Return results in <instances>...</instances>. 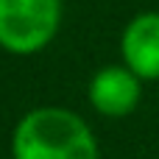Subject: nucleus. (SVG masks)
<instances>
[{
    "mask_svg": "<svg viewBox=\"0 0 159 159\" xmlns=\"http://www.w3.org/2000/svg\"><path fill=\"white\" fill-rule=\"evenodd\" d=\"M11 154L14 159H98V143L75 112L42 106L14 129Z\"/></svg>",
    "mask_w": 159,
    "mask_h": 159,
    "instance_id": "nucleus-1",
    "label": "nucleus"
},
{
    "mask_svg": "<svg viewBox=\"0 0 159 159\" xmlns=\"http://www.w3.org/2000/svg\"><path fill=\"white\" fill-rule=\"evenodd\" d=\"M59 0H0V45L11 53L42 50L59 31Z\"/></svg>",
    "mask_w": 159,
    "mask_h": 159,
    "instance_id": "nucleus-2",
    "label": "nucleus"
},
{
    "mask_svg": "<svg viewBox=\"0 0 159 159\" xmlns=\"http://www.w3.org/2000/svg\"><path fill=\"white\" fill-rule=\"evenodd\" d=\"M120 50L126 67L143 81L159 78V11H143L131 17L123 31Z\"/></svg>",
    "mask_w": 159,
    "mask_h": 159,
    "instance_id": "nucleus-3",
    "label": "nucleus"
},
{
    "mask_svg": "<svg viewBox=\"0 0 159 159\" xmlns=\"http://www.w3.org/2000/svg\"><path fill=\"white\" fill-rule=\"evenodd\" d=\"M143 95L140 78L129 70V67H103L92 75L89 81V103L109 117H123L129 112L137 109Z\"/></svg>",
    "mask_w": 159,
    "mask_h": 159,
    "instance_id": "nucleus-4",
    "label": "nucleus"
}]
</instances>
